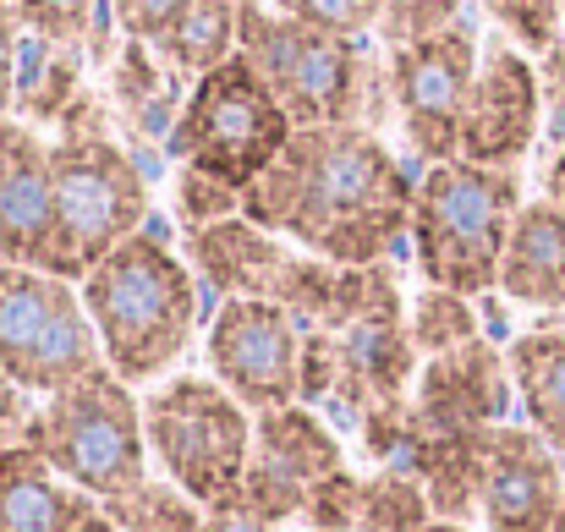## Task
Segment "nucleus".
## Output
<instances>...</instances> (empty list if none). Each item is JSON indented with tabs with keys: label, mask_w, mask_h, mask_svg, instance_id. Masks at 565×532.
I'll list each match as a JSON object with an SVG mask.
<instances>
[{
	"label": "nucleus",
	"mask_w": 565,
	"mask_h": 532,
	"mask_svg": "<svg viewBox=\"0 0 565 532\" xmlns=\"http://www.w3.org/2000/svg\"><path fill=\"white\" fill-rule=\"evenodd\" d=\"M291 132L297 127H291L286 105L258 77V66L236 50L225 66H214L209 77H198L188 88V105H182L166 149L177 166L225 181L247 198V187L286 155Z\"/></svg>",
	"instance_id": "7"
},
{
	"label": "nucleus",
	"mask_w": 565,
	"mask_h": 532,
	"mask_svg": "<svg viewBox=\"0 0 565 532\" xmlns=\"http://www.w3.org/2000/svg\"><path fill=\"white\" fill-rule=\"evenodd\" d=\"M0 264L44 269V275H61L77 286L88 275L77 264V247L61 220L50 143L39 138V127H28L17 116H0Z\"/></svg>",
	"instance_id": "11"
},
{
	"label": "nucleus",
	"mask_w": 565,
	"mask_h": 532,
	"mask_svg": "<svg viewBox=\"0 0 565 532\" xmlns=\"http://www.w3.org/2000/svg\"><path fill=\"white\" fill-rule=\"evenodd\" d=\"M50 171H55L61 220L83 269H94L121 242L149 231V171L110 132V105L94 88H83L77 105L55 121Z\"/></svg>",
	"instance_id": "5"
},
{
	"label": "nucleus",
	"mask_w": 565,
	"mask_h": 532,
	"mask_svg": "<svg viewBox=\"0 0 565 532\" xmlns=\"http://www.w3.org/2000/svg\"><path fill=\"white\" fill-rule=\"evenodd\" d=\"M347 467L341 434L313 406H280L253 417V450L242 472V506L275 528L302 522L313 489Z\"/></svg>",
	"instance_id": "13"
},
{
	"label": "nucleus",
	"mask_w": 565,
	"mask_h": 532,
	"mask_svg": "<svg viewBox=\"0 0 565 532\" xmlns=\"http://www.w3.org/2000/svg\"><path fill=\"white\" fill-rule=\"evenodd\" d=\"M494 434H423L417 428V445H412L401 472H412L423 483V494H428L439 522H467L483 506V478H489Z\"/></svg>",
	"instance_id": "21"
},
{
	"label": "nucleus",
	"mask_w": 565,
	"mask_h": 532,
	"mask_svg": "<svg viewBox=\"0 0 565 532\" xmlns=\"http://www.w3.org/2000/svg\"><path fill=\"white\" fill-rule=\"evenodd\" d=\"M198 275V286H209L220 302H269L286 264L297 258L286 247V236L253 225L247 214H231L220 225H203V231H188V253H182Z\"/></svg>",
	"instance_id": "17"
},
{
	"label": "nucleus",
	"mask_w": 565,
	"mask_h": 532,
	"mask_svg": "<svg viewBox=\"0 0 565 532\" xmlns=\"http://www.w3.org/2000/svg\"><path fill=\"white\" fill-rule=\"evenodd\" d=\"M116 6V22H121V39H143V44H160L182 17H188L192 0H110Z\"/></svg>",
	"instance_id": "33"
},
{
	"label": "nucleus",
	"mask_w": 565,
	"mask_h": 532,
	"mask_svg": "<svg viewBox=\"0 0 565 532\" xmlns=\"http://www.w3.org/2000/svg\"><path fill=\"white\" fill-rule=\"evenodd\" d=\"M561 17H565V0H561Z\"/></svg>",
	"instance_id": "42"
},
{
	"label": "nucleus",
	"mask_w": 565,
	"mask_h": 532,
	"mask_svg": "<svg viewBox=\"0 0 565 532\" xmlns=\"http://www.w3.org/2000/svg\"><path fill=\"white\" fill-rule=\"evenodd\" d=\"M242 11L247 6H236V0H192L188 17L154 44L160 50V61L171 66V72H182V77H209L214 66H225L236 50H242Z\"/></svg>",
	"instance_id": "24"
},
{
	"label": "nucleus",
	"mask_w": 565,
	"mask_h": 532,
	"mask_svg": "<svg viewBox=\"0 0 565 532\" xmlns=\"http://www.w3.org/2000/svg\"><path fill=\"white\" fill-rule=\"evenodd\" d=\"M390 55V99H395V121L406 132V149L423 166H445L461 160V116L478 83V39L467 22L417 39L406 50H384Z\"/></svg>",
	"instance_id": "10"
},
{
	"label": "nucleus",
	"mask_w": 565,
	"mask_h": 532,
	"mask_svg": "<svg viewBox=\"0 0 565 532\" xmlns=\"http://www.w3.org/2000/svg\"><path fill=\"white\" fill-rule=\"evenodd\" d=\"M544 77L516 44H489L461 116V160L516 171L544 132Z\"/></svg>",
	"instance_id": "14"
},
{
	"label": "nucleus",
	"mask_w": 565,
	"mask_h": 532,
	"mask_svg": "<svg viewBox=\"0 0 565 532\" xmlns=\"http://www.w3.org/2000/svg\"><path fill=\"white\" fill-rule=\"evenodd\" d=\"M83 72H88V50H83V44H61V39L22 33L17 105H11V116L28 121V127H55V121L77 105V94L88 88Z\"/></svg>",
	"instance_id": "22"
},
{
	"label": "nucleus",
	"mask_w": 565,
	"mask_h": 532,
	"mask_svg": "<svg viewBox=\"0 0 565 532\" xmlns=\"http://www.w3.org/2000/svg\"><path fill=\"white\" fill-rule=\"evenodd\" d=\"M105 517L121 532H203V522H209V511L171 478H149L132 494L105 500Z\"/></svg>",
	"instance_id": "26"
},
{
	"label": "nucleus",
	"mask_w": 565,
	"mask_h": 532,
	"mask_svg": "<svg viewBox=\"0 0 565 532\" xmlns=\"http://www.w3.org/2000/svg\"><path fill=\"white\" fill-rule=\"evenodd\" d=\"M203 532H280V528L264 522V517H253L247 506H225V511H209Z\"/></svg>",
	"instance_id": "37"
},
{
	"label": "nucleus",
	"mask_w": 565,
	"mask_h": 532,
	"mask_svg": "<svg viewBox=\"0 0 565 532\" xmlns=\"http://www.w3.org/2000/svg\"><path fill=\"white\" fill-rule=\"evenodd\" d=\"M242 55L286 105L291 127H369L379 132L395 116L390 55H374L369 39H341L308 22L280 17L275 6L242 11Z\"/></svg>",
	"instance_id": "3"
},
{
	"label": "nucleus",
	"mask_w": 565,
	"mask_h": 532,
	"mask_svg": "<svg viewBox=\"0 0 565 532\" xmlns=\"http://www.w3.org/2000/svg\"><path fill=\"white\" fill-rule=\"evenodd\" d=\"M439 522L423 483L412 472H395V467H374L363 478V522L358 532H428Z\"/></svg>",
	"instance_id": "27"
},
{
	"label": "nucleus",
	"mask_w": 565,
	"mask_h": 532,
	"mask_svg": "<svg viewBox=\"0 0 565 532\" xmlns=\"http://www.w3.org/2000/svg\"><path fill=\"white\" fill-rule=\"evenodd\" d=\"M209 373L253 412L302 406V324L275 302H220L209 324Z\"/></svg>",
	"instance_id": "12"
},
{
	"label": "nucleus",
	"mask_w": 565,
	"mask_h": 532,
	"mask_svg": "<svg viewBox=\"0 0 565 532\" xmlns=\"http://www.w3.org/2000/svg\"><path fill=\"white\" fill-rule=\"evenodd\" d=\"M33 412H39L33 395L17 390V384L6 379V368H0V456L28 445V434H33Z\"/></svg>",
	"instance_id": "34"
},
{
	"label": "nucleus",
	"mask_w": 565,
	"mask_h": 532,
	"mask_svg": "<svg viewBox=\"0 0 565 532\" xmlns=\"http://www.w3.org/2000/svg\"><path fill=\"white\" fill-rule=\"evenodd\" d=\"M302 522H308V532H358V522H363V472L341 467L335 478H324L313 489Z\"/></svg>",
	"instance_id": "31"
},
{
	"label": "nucleus",
	"mask_w": 565,
	"mask_h": 532,
	"mask_svg": "<svg viewBox=\"0 0 565 532\" xmlns=\"http://www.w3.org/2000/svg\"><path fill=\"white\" fill-rule=\"evenodd\" d=\"M22 22L11 11V0H0V116H11L17 105V61H22Z\"/></svg>",
	"instance_id": "35"
},
{
	"label": "nucleus",
	"mask_w": 565,
	"mask_h": 532,
	"mask_svg": "<svg viewBox=\"0 0 565 532\" xmlns=\"http://www.w3.org/2000/svg\"><path fill=\"white\" fill-rule=\"evenodd\" d=\"M236 6H264V0H236Z\"/></svg>",
	"instance_id": "40"
},
{
	"label": "nucleus",
	"mask_w": 565,
	"mask_h": 532,
	"mask_svg": "<svg viewBox=\"0 0 565 532\" xmlns=\"http://www.w3.org/2000/svg\"><path fill=\"white\" fill-rule=\"evenodd\" d=\"M83 302L110 373L127 384L160 379L198 330V275L154 225L83 275Z\"/></svg>",
	"instance_id": "2"
},
{
	"label": "nucleus",
	"mask_w": 565,
	"mask_h": 532,
	"mask_svg": "<svg viewBox=\"0 0 565 532\" xmlns=\"http://www.w3.org/2000/svg\"><path fill=\"white\" fill-rule=\"evenodd\" d=\"M456 22H461V0H384L379 39H384V50H406V44L434 39Z\"/></svg>",
	"instance_id": "28"
},
{
	"label": "nucleus",
	"mask_w": 565,
	"mask_h": 532,
	"mask_svg": "<svg viewBox=\"0 0 565 532\" xmlns=\"http://www.w3.org/2000/svg\"><path fill=\"white\" fill-rule=\"evenodd\" d=\"M417 177L369 127H297L286 155L247 187L242 214L313 258L390 264L412 236Z\"/></svg>",
	"instance_id": "1"
},
{
	"label": "nucleus",
	"mask_w": 565,
	"mask_h": 532,
	"mask_svg": "<svg viewBox=\"0 0 565 532\" xmlns=\"http://www.w3.org/2000/svg\"><path fill=\"white\" fill-rule=\"evenodd\" d=\"M428 532H467V528H461V522H434Z\"/></svg>",
	"instance_id": "39"
},
{
	"label": "nucleus",
	"mask_w": 565,
	"mask_h": 532,
	"mask_svg": "<svg viewBox=\"0 0 565 532\" xmlns=\"http://www.w3.org/2000/svg\"><path fill=\"white\" fill-rule=\"evenodd\" d=\"M177 214H182V231H203V225H220L231 214H242V192L225 187V181L203 177V171H177Z\"/></svg>",
	"instance_id": "32"
},
{
	"label": "nucleus",
	"mask_w": 565,
	"mask_h": 532,
	"mask_svg": "<svg viewBox=\"0 0 565 532\" xmlns=\"http://www.w3.org/2000/svg\"><path fill=\"white\" fill-rule=\"evenodd\" d=\"M406 336H412L417 357L428 362V357H445V352H456V347L483 341V324H478L472 297L445 291V286H423L412 297V308H406Z\"/></svg>",
	"instance_id": "25"
},
{
	"label": "nucleus",
	"mask_w": 565,
	"mask_h": 532,
	"mask_svg": "<svg viewBox=\"0 0 565 532\" xmlns=\"http://www.w3.org/2000/svg\"><path fill=\"white\" fill-rule=\"evenodd\" d=\"M28 445L72 489L94 494L99 506L116 500V494H132L138 483L154 478L149 472V434H143L138 384H127L110 368L77 379L72 390H61L50 401H39Z\"/></svg>",
	"instance_id": "6"
},
{
	"label": "nucleus",
	"mask_w": 565,
	"mask_h": 532,
	"mask_svg": "<svg viewBox=\"0 0 565 532\" xmlns=\"http://www.w3.org/2000/svg\"><path fill=\"white\" fill-rule=\"evenodd\" d=\"M94 506L33 445L0 456V532H72Z\"/></svg>",
	"instance_id": "20"
},
{
	"label": "nucleus",
	"mask_w": 565,
	"mask_h": 532,
	"mask_svg": "<svg viewBox=\"0 0 565 532\" xmlns=\"http://www.w3.org/2000/svg\"><path fill=\"white\" fill-rule=\"evenodd\" d=\"M516 401L511 357L489 341L428 357L412 390V417L423 434H494Z\"/></svg>",
	"instance_id": "15"
},
{
	"label": "nucleus",
	"mask_w": 565,
	"mask_h": 532,
	"mask_svg": "<svg viewBox=\"0 0 565 532\" xmlns=\"http://www.w3.org/2000/svg\"><path fill=\"white\" fill-rule=\"evenodd\" d=\"M565 506V472L555 445L539 428L505 423L489 445V478L478 517L489 532H555Z\"/></svg>",
	"instance_id": "16"
},
{
	"label": "nucleus",
	"mask_w": 565,
	"mask_h": 532,
	"mask_svg": "<svg viewBox=\"0 0 565 532\" xmlns=\"http://www.w3.org/2000/svg\"><path fill=\"white\" fill-rule=\"evenodd\" d=\"M275 11L291 22L341 33V39H369V33H379L384 0H275Z\"/></svg>",
	"instance_id": "29"
},
{
	"label": "nucleus",
	"mask_w": 565,
	"mask_h": 532,
	"mask_svg": "<svg viewBox=\"0 0 565 532\" xmlns=\"http://www.w3.org/2000/svg\"><path fill=\"white\" fill-rule=\"evenodd\" d=\"M149 456L160 478L188 489L203 511L242 506V472L253 450V412L220 379H166L143 401Z\"/></svg>",
	"instance_id": "8"
},
{
	"label": "nucleus",
	"mask_w": 565,
	"mask_h": 532,
	"mask_svg": "<svg viewBox=\"0 0 565 532\" xmlns=\"http://www.w3.org/2000/svg\"><path fill=\"white\" fill-rule=\"evenodd\" d=\"M0 368L33 401L110 368L77 280L0 264Z\"/></svg>",
	"instance_id": "9"
},
{
	"label": "nucleus",
	"mask_w": 565,
	"mask_h": 532,
	"mask_svg": "<svg viewBox=\"0 0 565 532\" xmlns=\"http://www.w3.org/2000/svg\"><path fill=\"white\" fill-rule=\"evenodd\" d=\"M105 0H11L17 22L39 39H61V44H88V28L99 17Z\"/></svg>",
	"instance_id": "30"
},
{
	"label": "nucleus",
	"mask_w": 565,
	"mask_h": 532,
	"mask_svg": "<svg viewBox=\"0 0 565 532\" xmlns=\"http://www.w3.org/2000/svg\"><path fill=\"white\" fill-rule=\"evenodd\" d=\"M544 132H550V155H544V198L565 209V105L544 116Z\"/></svg>",
	"instance_id": "36"
},
{
	"label": "nucleus",
	"mask_w": 565,
	"mask_h": 532,
	"mask_svg": "<svg viewBox=\"0 0 565 532\" xmlns=\"http://www.w3.org/2000/svg\"><path fill=\"white\" fill-rule=\"evenodd\" d=\"M522 203V171H489L472 160L423 166L406 236L423 286H445L461 297L500 291V264Z\"/></svg>",
	"instance_id": "4"
},
{
	"label": "nucleus",
	"mask_w": 565,
	"mask_h": 532,
	"mask_svg": "<svg viewBox=\"0 0 565 532\" xmlns=\"http://www.w3.org/2000/svg\"><path fill=\"white\" fill-rule=\"evenodd\" d=\"M72 532H121V528L105 517V506H94V511H88V517H83V522H77Z\"/></svg>",
	"instance_id": "38"
},
{
	"label": "nucleus",
	"mask_w": 565,
	"mask_h": 532,
	"mask_svg": "<svg viewBox=\"0 0 565 532\" xmlns=\"http://www.w3.org/2000/svg\"><path fill=\"white\" fill-rule=\"evenodd\" d=\"M105 77H110L105 83L110 88V110L127 121V132L143 138V143H171L177 116L188 105V77L171 72L160 61V50L143 44V39H127Z\"/></svg>",
	"instance_id": "19"
},
{
	"label": "nucleus",
	"mask_w": 565,
	"mask_h": 532,
	"mask_svg": "<svg viewBox=\"0 0 565 532\" xmlns=\"http://www.w3.org/2000/svg\"><path fill=\"white\" fill-rule=\"evenodd\" d=\"M555 532H565V506H561V528H555Z\"/></svg>",
	"instance_id": "41"
},
{
	"label": "nucleus",
	"mask_w": 565,
	"mask_h": 532,
	"mask_svg": "<svg viewBox=\"0 0 565 532\" xmlns=\"http://www.w3.org/2000/svg\"><path fill=\"white\" fill-rule=\"evenodd\" d=\"M505 357H511V379H516V401L527 412V428H539L565 461V330L516 336Z\"/></svg>",
	"instance_id": "23"
},
{
	"label": "nucleus",
	"mask_w": 565,
	"mask_h": 532,
	"mask_svg": "<svg viewBox=\"0 0 565 532\" xmlns=\"http://www.w3.org/2000/svg\"><path fill=\"white\" fill-rule=\"evenodd\" d=\"M500 297H511L516 308H539L555 313L565 308V209L550 198H527L511 242H505V264H500Z\"/></svg>",
	"instance_id": "18"
}]
</instances>
